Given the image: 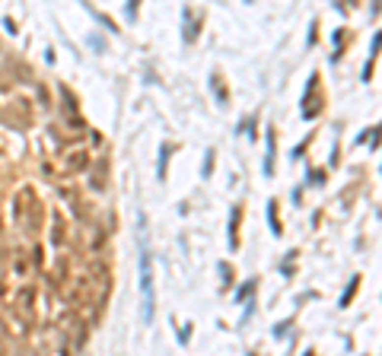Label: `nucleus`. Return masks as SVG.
Returning a JSON list of instances; mask_svg holds the SVG:
<instances>
[{"label": "nucleus", "instance_id": "obj_1", "mask_svg": "<svg viewBox=\"0 0 382 356\" xmlns=\"http://www.w3.org/2000/svg\"><path fill=\"white\" fill-rule=\"evenodd\" d=\"M140 290H144V321H153V267H150V254H140Z\"/></svg>", "mask_w": 382, "mask_h": 356}, {"label": "nucleus", "instance_id": "obj_2", "mask_svg": "<svg viewBox=\"0 0 382 356\" xmlns=\"http://www.w3.org/2000/svg\"><path fill=\"white\" fill-rule=\"evenodd\" d=\"M271 153H274V134L267 131V159H264V172H267V175L274 172V156H271Z\"/></svg>", "mask_w": 382, "mask_h": 356}]
</instances>
